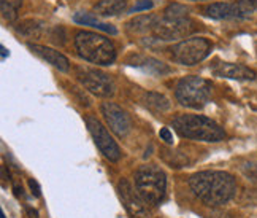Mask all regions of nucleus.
I'll list each match as a JSON object with an SVG mask.
<instances>
[{
	"label": "nucleus",
	"instance_id": "22",
	"mask_svg": "<svg viewBox=\"0 0 257 218\" xmlns=\"http://www.w3.org/2000/svg\"><path fill=\"white\" fill-rule=\"evenodd\" d=\"M165 18L167 19H183L187 18V8L180 4H172L165 10Z\"/></svg>",
	"mask_w": 257,
	"mask_h": 218
},
{
	"label": "nucleus",
	"instance_id": "21",
	"mask_svg": "<svg viewBox=\"0 0 257 218\" xmlns=\"http://www.w3.org/2000/svg\"><path fill=\"white\" fill-rule=\"evenodd\" d=\"M23 5V0H0V10L2 16L7 21H15L18 18V12Z\"/></svg>",
	"mask_w": 257,
	"mask_h": 218
},
{
	"label": "nucleus",
	"instance_id": "1",
	"mask_svg": "<svg viewBox=\"0 0 257 218\" xmlns=\"http://www.w3.org/2000/svg\"><path fill=\"white\" fill-rule=\"evenodd\" d=\"M189 186L194 194L208 205H222L229 202L235 191V178L222 171H203L191 177Z\"/></svg>",
	"mask_w": 257,
	"mask_h": 218
},
{
	"label": "nucleus",
	"instance_id": "24",
	"mask_svg": "<svg viewBox=\"0 0 257 218\" xmlns=\"http://www.w3.org/2000/svg\"><path fill=\"white\" fill-rule=\"evenodd\" d=\"M241 171L243 174L251 178V180H257V161H249V163H244L241 166Z\"/></svg>",
	"mask_w": 257,
	"mask_h": 218
},
{
	"label": "nucleus",
	"instance_id": "15",
	"mask_svg": "<svg viewBox=\"0 0 257 218\" xmlns=\"http://www.w3.org/2000/svg\"><path fill=\"white\" fill-rule=\"evenodd\" d=\"M29 48H31L35 54L43 57L45 61H48L51 65H54L56 68H59V70L67 72L68 67H70V64H68V59L62 53L56 51V49H53V48L42 46V45H32V43L29 45Z\"/></svg>",
	"mask_w": 257,
	"mask_h": 218
},
{
	"label": "nucleus",
	"instance_id": "23",
	"mask_svg": "<svg viewBox=\"0 0 257 218\" xmlns=\"http://www.w3.org/2000/svg\"><path fill=\"white\" fill-rule=\"evenodd\" d=\"M238 7L241 8V12L246 15H251L257 12V0H235Z\"/></svg>",
	"mask_w": 257,
	"mask_h": 218
},
{
	"label": "nucleus",
	"instance_id": "30",
	"mask_svg": "<svg viewBox=\"0 0 257 218\" xmlns=\"http://www.w3.org/2000/svg\"><path fill=\"white\" fill-rule=\"evenodd\" d=\"M0 218H7L5 213H4V210H0Z\"/></svg>",
	"mask_w": 257,
	"mask_h": 218
},
{
	"label": "nucleus",
	"instance_id": "25",
	"mask_svg": "<svg viewBox=\"0 0 257 218\" xmlns=\"http://www.w3.org/2000/svg\"><path fill=\"white\" fill-rule=\"evenodd\" d=\"M159 135H161V138H162V140H164L165 143H169V145L173 143V135H172V132H170L169 127H162L161 132H159Z\"/></svg>",
	"mask_w": 257,
	"mask_h": 218
},
{
	"label": "nucleus",
	"instance_id": "28",
	"mask_svg": "<svg viewBox=\"0 0 257 218\" xmlns=\"http://www.w3.org/2000/svg\"><path fill=\"white\" fill-rule=\"evenodd\" d=\"M24 218H40V216H38V212L35 209H32V207H26Z\"/></svg>",
	"mask_w": 257,
	"mask_h": 218
},
{
	"label": "nucleus",
	"instance_id": "27",
	"mask_svg": "<svg viewBox=\"0 0 257 218\" xmlns=\"http://www.w3.org/2000/svg\"><path fill=\"white\" fill-rule=\"evenodd\" d=\"M29 186H31V190H32V194H34L35 197H40V196H42L40 185L37 183V180H34V178H29Z\"/></svg>",
	"mask_w": 257,
	"mask_h": 218
},
{
	"label": "nucleus",
	"instance_id": "13",
	"mask_svg": "<svg viewBox=\"0 0 257 218\" xmlns=\"http://www.w3.org/2000/svg\"><path fill=\"white\" fill-rule=\"evenodd\" d=\"M127 64L142 68V70L151 74V75H164V74L170 72V68L164 62L157 61V59L153 56H146V54H132L127 59Z\"/></svg>",
	"mask_w": 257,
	"mask_h": 218
},
{
	"label": "nucleus",
	"instance_id": "20",
	"mask_svg": "<svg viewBox=\"0 0 257 218\" xmlns=\"http://www.w3.org/2000/svg\"><path fill=\"white\" fill-rule=\"evenodd\" d=\"M75 21H76V23H80V24H84V26H92V27H97V29H100V31L106 32V34H111V35H114V34H116V29H114L111 24H106V23L98 21L97 18H94V16H91V15L76 13V15H75Z\"/></svg>",
	"mask_w": 257,
	"mask_h": 218
},
{
	"label": "nucleus",
	"instance_id": "8",
	"mask_svg": "<svg viewBox=\"0 0 257 218\" xmlns=\"http://www.w3.org/2000/svg\"><path fill=\"white\" fill-rule=\"evenodd\" d=\"M78 78H80V82L87 91H91L95 96L108 97L114 93V85L111 78L100 70H95V68H78Z\"/></svg>",
	"mask_w": 257,
	"mask_h": 218
},
{
	"label": "nucleus",
	"instance_id": "16",
	"mask_svg": "<svg viewBox=\"0 0 257 218\" xmlns=\"http://www.w3.org/2000/svg\"><path fill=\"white\" fill-rule=\"evenodd\" d=\"M127 8V0H100L97 2L94 10L100 16H116Z\"/></svg>",
	"mask_w": 257,
	"mask_h": 218
},
{
	"label": "nucleus",
	"instance_id": "4",
	"mask_svg": "<svg viewBox=\"0 0 257 218\" xmlns=\"http://www.w3.org/2000/svg\"><path fill=\"white\" fill-rule=\"evenodd\" d=\"M135 188L146 204L150 205L161 204L167 191L165 172L154 164L142 166L135 172Z\"/></svg>",
	"mask_w": 257,
	"mask_h": 218
},
{
	"label": "nucleus",
	"instance_id": "26",
	"mask_svg": "<svg viewBox=\"0 0 257 218\" xmlns=\"http://www.w3.org/2000/svg\"><path fill=\"white\" fill-rule=\"evenodd\" d=\"M148 8H153V0H140L135 7H134V12H143V10Z\"/></svg>",
	"mask_w": 257,
	"mask_h": 218
},
{
	"label": "nucleus",
	"instance_id": "14",
	"mask_svg": "<svg viewBox=\"0 0 257 218\" xmlns=\"http://www.w3.org/2000/svg\"><path fill=\"white\" fill-rule=\"evenodd\" d=\"M203 13L214 19H232V18H241L244 13L236 2H225V4H211L205 7Z\"/></svg>",
	"mask_w": 257,
	"mask_h": 218
},
{
	"label": "nucleus",
	"instance_id": "18",
	"mask_svg": "<svg viewBox=\"0 0 257 218\" xmlns=\"http://www.w3.org/2000/svg\"><path fill=\"white\" fill-rule=\"evenodd\" d=\"M45 31V24L37 21V19H26L21 24H18L16 27V32L26 35V37H31V38H38L43 35Z\"/></svg>",
	"mask_w": 257,
	"mask_h": 218
},
{
	"label": "nucleus",
	"instance_id": "7",
	"mask_svg": "<svg viewBox=\"0 0 257 218\" xmlns=\"http://www.w3.org/2000/svg\"><path fill=\"white\" fill-rule=\"evenodd\" d=\"M86 124H87L89 132H91V135L94 138L95 145L98 147V150L103 153V156L106 158V160H110L113 163L119 161L121 150H119V147H117V143L113 140L110 132L106 131V127L98 120L91 118V116L86 118Z\"/></svg>",
	"mask_w": 257,
	"mask_h": 218
},
{
	"label": "nucleus",
	"instance_id": "10",
	"mask_svg": "<svg viewBox=\"0 0 257 218\" xmlns=\"http://www.w3.org/2000/svg\"><path fill=\"white\" fill-rule=\"evenodd\" d=\"M102 115L105 118V121L108 123V126H110V129L117 137H125L128 131H131V127H132L131 116L114 102L102 104Z\"/></svg>",
	"mask_w": 257,
	"mask_h": 218
},
{
	"label": "nucleus",
	"instance_id": "2",
	"mask_svg": "<svg viewBox=\"0 0 257 218\" xmlns=\"http://www.w3.org/2000/svg\"><path fill=\"white\" fill-rule=\"evenodd\" d=\"M175 131L181 137L200 142H221L225 131L216 121L202 115H178L173 120Z\"/></svg>",
	"mask_w": 257,
	"mask_h": 218
},
{
	"label": "nucleus",
	"instance_id": "5",
	"mask_svg": "<svg viewBox=\"0 0 257 218\" xmlns=\"http://www.w3.org/2000/svg\"><path fill=\"white\" fill-rule=\"evenodd\" d=\"M211 97V83L200 77H184L176 85V99L191 108H202Z\"/></svg>",
	"mask_w": 257,
	"mask_h": 218
},
{
	"label": "nucleus",
	"instance_id": "29",
	"mask_svg": "<svg viewBox=\"0 0 257 218\" xmlns=\"http://www.w3.org/2000/svg\"><path fill=\"white\" fill-rule=\"evenodd\" d=\"M2 57H7V49H5V46H2Z\"/></svg>",
	"mask_w": 257,
	"mask_h": 218
},
{
	"label": "nucleus",
	"instance_id": "19",
	"mask_svg": "<svg viewBox=\"0 0 257 218\" xmlns=\"http://www.w3.org/2000/svg\"><path fill=\"white\" fill-rule=\"evenodd\" d=\"M157 23H159V19L156 16L145 15V16H138L132 19V21L128 23V29L134 32H153Z\"/></svg>",
	"mask_w": 257,
	"mask_h": 218
},
{
	"label": "nucleus",
	"instance_id": "9",
	"mask_svg": "<svg viewBox=\"0 0 257 218\" xmlns=\"http://www.w3.org/2000/svg\"><path fill=\"white\" fill-rule=\"evenodd\" d=\"M194 21L187 18L183 19H161L159 23L156 24L153 34L156 35V38L159 40H173V38H180L186 34H189L194 31Z\"/></svg>",
	"mask_w": 257,
	"mask_h": 218
},
{
	"label": "nucleus",
	"instance_id": "11",
	"mask_svg": "<svg viewBox=\"0 0 257 218\" xmlns=\"http://www.w3.org/2000/svg\"><path fill=\"white\" fill-rule=\"evenodd\" d=\"M117 193H119L121 202L124 204L125 210L131 213L134 218H148V209H146V202L143 201V197L140 193H135L132 185L128 183L125 178L117 183Z\"/></svg>",
	"mask_w": 257,
	"mask_h": 218
},
{
	"label": "nucleus",
	"instance_id": "3",
	"mask_svg": "<svg viewBox=\"0 0 257 218\" xmlns=\"http://www.w3.org/2000/svg\"><path fill=\"white\" fill-rule=\"evenodd\" d=\"M75 46L86 61L97 65H111L116 59V49L108 38L94 32H78Z\"/></svg>",
	"mask_w": 257,
	"mask_h": 218
},
{
	"label": "nucleus",
	"instance_id": "12",
	"mask_svg": "<svg viewBox=\"0 0 257 218\" xmlns=\"http://www.w3.org/2000/svg\"><path fill=\"white\" fill-rule=\"evenodd\" d=\"M213 74L216 77L230 78V80H240V82L254 80L257 77V74L252 70V68L246 67L243 64H232V62H222L219 65H216L213 68Z\"/></svg>",
	"mask_w": 257,
	"mask_h": 218
},
{
	"label": "nucleus",
	"instance_id": "6",
	"mask_svg": "<svg viewBox=\"0 0 257 218\" xmlns=\"http://www.w3.org/2000/svg\"><path fill=\"white\" fill-rule=\"evenodd\" d=\"M213 45L210 40L203 37H194L187 38V40L178 43L172 48V57L173 61L183 65H194L210 54Z\"/></svg>",
	"mask_w": 257,
	"mask_h": 218
},
{
	"label": "nucleus",
	"instance_id": "17",
	"mask_svg": "<svg viewBox=\"0 0 257 218\" xmlns=\"http://www.w3.org/2000/svg\"><path fill=\"white\" fill-rule=\"evenodd\" d=\"M145 104L150 110L156 113H164L167 110H170V101L159 93H148L145 96Z\"/></svg>",
	"mask_w": 257,
	"mask_h": 218
}]
</instances>
